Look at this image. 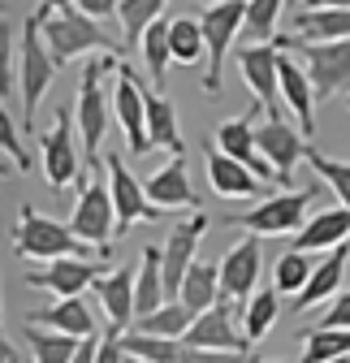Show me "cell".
Segmentation results:
<instances>
[{"label":"cell","instance_id":"f907efd6","mask_svg":"<svg viewBox=\"0 0 350 363\" xmlns=\"http://www.w3.org/2000/svg\"><path fill=\"white\" fill-rule=\"evenodd\" d=\"M303 5H307V0H290V9H303Z\"/></svg>","mask_w":350,"mask_h":363},{"label":"cell","instance_id":"5b68a950","mask_svg":"<svg viewBox=\"0 0 350 363\" xmlns=\"http://www.w3.org/2000/svg\"><path fill=\"white\" fill-rule=\"evenodd\" d=\"M242 22H247V0H212V5L199 9V26H203V43H208V74H203L208 96H221L225 61L242 35Z\"/></svg>","mask_w":350,"mask_h":363},{"label":"cell","instance_id":"7a4b0ae2","mask_svg":"<svg viewBox=\"0 0 350 363\" xmlns=\"http://www.w3.org/2000/svg\"><path fill=\"white\" fill-rule=\"evenodd\" d=\"M117 69V52H96L78 74V100H74V117H78V134H82V152L86 164L96 173V152L104 143V130L113 117V100L104 96V74Z\"/></svg>","mask_w":350,"mask_h":363},{"label":"cell","instance_id":"ba28073f","mask_svg":"<svg viewBox=\"0 0 350 363\" xmlns=\"http://www.w3.org/2000/svg\"><path fill=\"white\" fill-rule=\"evenodd\" d=\"M82 134H78V117L74 108H57L52 125L39 139V160H43V177L52 191H69L74 177L82 173Z\"/></svg>","mask_w":350,"mask_h":363},{"label":"cell","instance_id":"d6a6232c","mask_svg":"<svg viewBox=\"0 0 350 363\" xmlns=\"http://www.w3.org/2000/svg\"><path fill=\"white\" fill-rule=\"evenodd\" d=\"M191 325H195V311H191L186 303H164V307H156L152 315H139L130 329L152 333V337H173V342H182V337L191 333Z\"/></svg>","mask_w":350,"mask_h":363},{"label":"cell","instance_id":"ee69618b","mask_svg":"<svg viewBox=\"0 0 350 363\" xmlns=\"http://www.w3.org/2000/svg\"><path fill=\"white\" fill-rule=\"evenodd\" d=\"M320 325H329V329H350V290H341V294L329 303V311H324Z\"/></svg>","mask_w":350,"mask_h":363},{"label":"cell","instance_id":"e575fe53","mask_svg":"<svg viewBox=\"0 0 350 363\" xmlns=\"http://www.w3.org/2000/svg\"><path fill=\"white\" fill-rule=\"evenodd\" d=\"M286 5L290 0H247L242 39L247 43H277V22H281Z\"/></svg>","mask_w":350,"mask_h":363},{"label":"cell","instance_id":"5bb4252c","mask_svg":"<svg viewBox=\"0 0 350 363\" xmlns=\"http://www.w3.org/2000/svg\"><path fill=\"white\" fill-rule=\"evenodd\" d=\"M208 216L203 212H195V216H186V220H178L169 230V238H164V298L169 303H178V294H182V281H186V272L199 264V242H203V234H208Z\"/></svg>","mask_w":350,"mask_h":363},{"label":"cell","instance_id":"52a82bcc","mask_svg":"<svg viewBox=\"0 0 350 363\" xmlns=\"http://www.w3.org/2000/svg\"><path fill=\"white\" fill-rule=\"evenodd\" d=\"M320 195V186H303V191H281V195H264L251 212L230 216L238 230L255 234V238H281V234H298L307 225V208Z\"/></svg>","mask_w":350,"mask_h":363},{"label":"cell","instance_id":"e0dca14e","mask_svg":"<svg viewBox=\"0 0 350 363\" xmlns=\"http://www.w3.org/2000/svg\"><path fill=\"white\" fill-rule=\"evenodd\" d=\"M182 346H191V350H234V354H251L247 333H238V325H234V303L230 298H221L216 307L199 311L195 325H191V333L182 337Z\"/></svg>","mask_w":350,"mask_h":363},{"label":"cell","instance_id":"d6986e66","mask_svg":"<svg viewBox=\"0 0 350 363\" xmlns=\"http://www.w3.org/2000/svg\"><path fill=\"white\" fill-rule=\"evenodd\" d=\"M255 281H259V238L247 234L221 259V290L230 303H247L255 294Z\"/></svg>","mask_w":350,"mask_h":363},{"label":"cell","instance_id":"f35d334b","mask_svg":"<svg viewBox=\"0 0 350 363\" xmlns=\"http://www.w3.org/2000/svg\"><path fill=\"white\" fill-rule=\"evenodd\" d=\"M125 354H135V359H147V363H178L182 359V342H173V337H152V333H139V329H130L125 337Z\"/></svg>","mask_w":350,"mask_h":363},{"label":"cell","instance_id":"f1b7e54d","mask_svg":"<svg viewBox=\"0 0 350 363\" xmlns=\"http://www.w3.org/2000/svg\"><path fill=\"white\" fill-rule=\"evenodd\" d=\"M221 298H225V290H221V264H208V259H199V264L186 272V281H182V294H178V303H186V307L199 315V311L216 307Z\"/></svg>","mask_w":350,"mask_h":363},{"label":"cell","instance_id":"bcb514c9","mask_svg":"<svg viewBox=\"0 0 350 363\" xmlns=\"http://www.w3.org/2000/svg\"><path fill=\"white\" fill-rule=\"evenodd\" d=\"M100 337H104V333H100ZM100 337H82V342H78L74 363H96V354H100Z\"/></svg>","mask_w":350,"mask_h":363},{"label":"cell","instance_id":"8fae6325","mask_svg":"<svg viewBox=\"0 0 350 363\" xmlns=\"http://www.w3.org/2000/svg\"><path fill=\"white\" fill-rule=\"evenodd\" d=\"M104 182L113 191V208H117V234H130L139 220H160V208L147 199V182H139L125 169L121 152L104 156Z\"/></svg>","mask_w":350,"mask_h":363},{"label":"cell","instance_id":"44dd1931","mask_svg":"<svg viewBox=\"0 0 350 363\" xmlns=\"http://www.w3.org/2000/svg\"><path fill=\"white\" fill-rule=\"evenodd\" d=\"M346 264H350V242H341V247H333L324 259H316L312 281L294 294V311H312V307H320V303H333V298L341 294Z\"/></svg>","mask_w":350,"mask_h":363},{"label":"cell","instance_id":"74e56055","mask_svg":"<svg viewBox=\"0 0 350 363\" xmlns=\"http://www.w3.org/2000/svg\"><path fill=\"white\" fill-rule=\"evenodd\" d=\"M312 272H316V259H312V251H286L281 259H277V268H273V286L281 290V294H298L303 286L312 281Z\"/></svg>","mask_w":350,"mask_h":363},{"label":"cell","instance_id":"9c48e42d","mask_svg":"<svg viewBox=\"0 0 350 363\" xmlns=\"http://www.w3.org/2000/svg\"><path fill=\"white\" fill-rule=\"evenodd\" d=\"M69 230L86 242L96 247V255H113V238H117V208H113V191L108 182H96V173L86 177V186L74 203V216H69Z\"/></svg>","mask_w":350,"mask_h":363},{"label":"cell","instance_id":"2e32d148","mask_svg":"<svg viewBox=\"0 0 350 363\" xmlns=\"http://www.w3.org/2000/svg\"><path fill=\"white\" fill-rule=\"evenodd\" d=\"M255 134H259V152H264V160L277 169V186L290 191V186H294L298 160H307V134L294 130L286 117H269Z\"/></svg>","mask_w":350,"mask_h":363},{"label":"cell","instance_id":"7dc6e473","mask_svg":"<svg viewBox=\"0 0 350 363\" xmlns=\"http://www.w3.org/2000/svg\"><path fill=\"white\" fill-rule=\"evenodd\" d=\"M0 363H35V359H22V354H18V346L5 337V342H0Z\"/></svg>","mask_w":350,"mask_h":363},{"label":"cell","instance_id":"6da1fadb","mask_svg":"<svg viewBox=\"0 0 350 363\" xmlns=\"http://www.w3.org/2000/svg\"><path fill=\"white\" fill-rule=\"evenodd\" d=\"M43 39H48V52L52 61L65 69L69 61L78 57H91V52H121L125 43H117L91 13H82L78 5L74 9H48L43 5Z\"/></svg>","mask_w":350,"mask_h":363},{"label":"cell","instance_id":"9a60e30c","mask_svg":"<svg viewBox=\"0 0 350 363\" xmlns=\"http://www.w3.org/2000/svg\"><path fill=\"white\" fill-rule=\"evenodd\" d=\"M255 113H264V108H259V104H251L242 117H234V121H221V125H216V147H221L225 156H234V160H242L259 182H269V186H277V169L264 160V152H259V125H255Z\"/></svg>","mask_w":350,"mask_h":363},{"label":"cell","instance_id":"7402d4cb","mask_svg":"<svg viewBox=\"0 0 350 363\" xmlns=\"http://www.w3.org/2000/svg\"><path fill=\"white\" fill-rule=\"evenodd\" d=\"M135 277H139V272L130 268V264H121V268H108L104 277H100V286H96V298H100V307H104V315H108L113 329H125V325L139 320V307H135Z\"/></svg>","mask_w":350,"mask_h":363},{"label":"cell","instance_id":"30bf717a","mask_svg":"<svg viewBox=\"0 0 350 363\" xmlns=\"http://www.w3.org/2000/svg\"><path fill=\"white\" fill-rule=\"evenodd\" d=\"M113 117L125 134L130 156H147L152 139H147V86L139 82V74L125 61H117V78H113Z\"/></svg>","mask_w":350,"mask_h":363},{"label":"cell","instance_id":"b9f144b4","mask_svg":"<svg viewBox=\"0 0 350 363\" xmlns=\"http://www.w3.org/2000/svg\"><path fill=\"white\" fill-rule=\"evenodd\" d=\"M125 329H104V337H100V354H96V363H125L130 354H125Z\"/></svg>","mask_w":350,"mask_h":363},{"label":"cell","instance_id":"3957f363","mask_svg":"<svg viewBox=\"0 0 350 363\" xmlns=\"http://www.w3.org/2000/svg\"><path fill=\"white\" fill-rule=\"evenodd\" d=\"M13 255L26 259V264H52V259H65V255H91L69 225H61L57 216H43L39 208L22 203L18 212V230H13Z\"/></svg>","mask_w":350,"mask_h":363},{"label":"cell","instance_id":"1f68e13d","mask_svg":"<svg viewBox=\"0 0 350 363\" xmlns=\"http://www.w3.org/2000/svg\"><path fill=\"white\" fill-rule=\"evenodd\" d=\"M164 5H169V0H121V5H117V18H121V39H125V48H139L143 35L164 18Z\"/></svg>","mask_w":350,"mask_h":363},{"label":"cell","instance_id":"7c38bea8","mask_svg":"<svg viewBox=\"0 0 350 363\" xmlns=\"http://www.w3.org/2000/svg\"><path fill=\"white\" fill-rule=\"evenodd\" d=\"M234 57H238V69H242L251 100L269 117H281V48L277 43H247Z\"/></svg>","mask_w":350,"mask_h":363},{"label":"cell","instance_id":"277c9868","mask_svg":"<svg viewBox=\"0 0 350 363\" xmlns=\"http://www.w3.org/2000/svg\"><path fill=\"white\" fill-rule=\"evenodd\" d=\"M57 61L48 52V39H43V5L26 13L22 22V65H18V78H22V130L35 125V108L43 100V91L57 82Z\"/></svg>","mask_w":350,"mask_h":363},{"label":"cell","instance_id":"603a6c76","mask_svg":"<svg viewBox=\"0 0 350 363\" xmlns=\"http://www.w3.org/2000/svg\"><path fill=\"white\" fill-rule=\"evenodd\" d=\"M26 320H30V325H43V329H57V333H65V337H78V342H82V337H100V333H104L82 294H78V298H57L52 307L30 311Z\"/></svg>","mask_w":350,"mask_h":363},{"label":"cell","instance_id":"8d00e7d4","mask_svg":"<svg viewBox=\"0 0 350 363\" xmlns=\"http://www.w3.org/2000/svg\"><path fill=\"white\" fill-rule=\"evenodd\" d=\"M169 48H173V65H195L208 57L203 43V26L199 18H173L169 22Z\"/></svg>","mask_w":350,"mask_h":363},{"label":"cell","instance_id":"ffe728a7","mask_svg":"<svg viewBox=\"0 0 350 363\" xmlns=\"http://www.w3.org/2000/svg\"><path fill=\"white\" fill-rule=\"evenodd\" d=\"M147 199L169 212V208H182V212H199V195L191 186V173H186V156H173L164 169H156L147 177Z\"/></svg>","mask_w":350,"mask_h":363},{"label":"cell","instance_id":"cb8c5ba5","mask_svg":"<svg viewBox=\"0 0 350 363\" xmlns=\"http://www.w3.org/2000/svg\"><path fill=\"white\" fill-rule=\"evenodd\" d=\"M281 104H286V113L298 117V130L312 139L316 134V86L290 52H281Z\"/></svg>","mask_w":350,"mask_h":363},{"label":"cell","instance_id":"8992f818","mask_svg":"<svg viewBox=\"0 0 350 363\" xmlns=\"http://www.w3.org/2000/svg\"><path fill=\"white\" fill-rule=\"evenodd\" d=\"M277 48H294L303 69H307L312 86H316V100H333L350 91V39L337 43H303L294 35H277Z\"/></svg>","mask_w":350,"mask_h":363},{"label":"cell","instance_id":"836d02e7","mask_svg":"<svg viewBox=\"0 0 350 363\" xmlns=\"http://www.w3.org/2000/svg\"><path fill=\"white\" fill-rule=\"evenodd\" d=\"M350 354V329H329V325H316L303 333V359L298 363H333V359H346Z\"/></svg>","mask_w":350,"mask_h":363},{"label":"cell","instance_id":"60d3db41","mask_svg":"<svg viewBox=\"0 0 350 363\" xmlns=\"http://www.w3.org/2000/svg\"><path fill=\"white\" fill-rule=\"evenodd\" d=\"M0 143H5V160L13 164V169H22V173H30V152L22 147V134H18V121H13V113H0Z\"/></svg>","mask_w":350,"mask_h":363},{"label":"cell","instance_id":"f6af8a7d","mask_svg":"<svg viewBox=\"0 0 350 363\" xmlns=\"http://www.w3.org/2000/svg\"><path fill=\"white\" fill-rule=\"evenodd\" d=\"M117 5H121V0H78V9H82V13H91L96 22L108 18V13H117Z\"/></svg>","mask_w":350,"mask_h":363},{"label":"cell","instance_id":"816d5d0a","mask_svg":"<svg viewBox=\"0 0 350 363\" xmlns=\"http://www.w3.org/2000/svg\"><path fill=\"white\" fill-rule=\"evenodd\" d=\"M125 363H147V359H135V354H130V359H125Z\"/></svg>","mask_w":350,"mask_h":363},{"label":"cell","instance_id":"d590c367","mask_svg":"<svg viewBox=\"0 0 350 363\" xmlns=\"http://www.w3.org/2000/svg\"><path fill=\"white\" fill-rule=\"evenodd\" d=\"M143 65H147V78H152V91H164L169 82V65H173V48H169V22L160 18L147 35H143Z\"/></svg>","mask_w":350,"mask_h":363},{"label":"cell","instance_id":"c3c4849f","mask_svg":"<svg viewBox=\"0 0 350 363\" xmlns=\"http://www.w3.org/2000/svg\"><path fill=\"white\" fill-rule=\"evenodd\" d=\"M303 9H350V0H307Z\"/></svg>","mask_w":350,"mask_h":363},{"label":"cell","instance_id":"f546056e","mask_svg":"<svg viewBox=\"0 0 350 363\" xmlns=\"http://www.w3.org/2000/svg\"><path fill=\"white\" fill-rule=\"evenodd\" d=\"M277 315H281V290L269 286V290H255L247 303H242V333L247 342H264V333L277 325Z\"/></svg>","mask_w":350,"mask_h":363},{"label":"cell","instance_id":"4fadbf2b","mask_svg":"<svg viewBox=\"0 0 350 363\" xmlns=\"http://www.w3.org/2000/svg\"><path fill=\"white\" fill-rule=\"evenodd\" d=\"M104 277V268L82 259V255H65V259H52L43 268H26L22 272V286L26 290H43V294H57V298H78L82 290H96Z\"/></svg>","mask_w":350,"mask_h":363},{"label":"cell","instance_id":"db71d44e","mask_svg":"<svg viewBox=\"0 0 350 363\" xmlns=\"http://www.w3.org/2000/svg\"><path fill=\"white\" fill-rule=\"evenodd\" d=\"M333 363H350V354H346V359H333Z\"/></svg>","mask_w":350,"mask_h":363},{"label":"cell","instance_id":"4dcf8cb0","mask_svg":"<svg viewBox=\"0 0 350 363\" xmlns=\"http://www.w3.org/2000/svg\"><path fill=\"white\" fill-rule=\"evenodd\" d=\"M22 337L30 346V359L35 363H74L78 354V337H65L57 329H43V325H22Z\"/></svg>","mask_w":350,"mask_h":363},{"label":"cell","instance_id":"ab89813d","mask_svg":"<svg viewBox=\"0 0 350 363\" xmlns=\"http://www.w3.org/2000/svg\"><path fill=\"white\" fill-rule=\"evenodd\" d=\"M307 164L320 173L324 186H333V195L341 199V208H350V164L346 160H333V156H324L316 147H307Z\"/></svg>","mask_w":350,"mask_h":363},{"label":"cell","instance_id":"681fc988","mask_svg":"<svg viewBox=\"0 0 350 363\" xmlns=\"http://www.w3.org/2000/svg\"><path fill=\"white\" fill-rule=\"evenodd\" d=\"M43 5H48V9L57 13V9H74V5H78V0H43Z\"/></svg>","mask_w":350,"mask_h":363},{"label":"cell","instance_id":"d4e9b609","mask_svg":"<svg viewBox=\"0 0 350 363\" xmlns=\"http://www.w3.org/2000/svg\"><path fill=\"white\" fill-rule=\"evenodd\" d=\"M350 242V208H329L307 216V225L294 234V251H333Z\"/></svg>","mask_w":350,"mask_h":363},{"label":"cell","instance_id":"7bdbcfd3","mask_svg":"<svg viewBox=\"0 0 350 363\" xmlns=\"http://www.w3.org/2000/svg\"><path fill=\"white\" fill-rule=\"evenodd\" d=\"M178 363H251V354H234V350H182Z\"/></svg>","mask_w":350,"mask_h":363},{"label":"cell","instance_id":"ac0fdd59","mask_svg":"<svg viewBox=\"0 0 350 363\" xmlns=\"http://www.w3.org/2000/svg\"><path fill=\"white\" fill-rule=\"evenodd\" d=\"M203 160H208V182H212V195H216V199H264V186H269V182H259L242 160L225 156L216 143H208Z\"/></svg>","mask_w":350,"mask_h":363},{"label":"cell","instance_id":"4316f807","mask_svg":"<svg viewBox=\"0 0 350 363\" xmlns=\"http://www.w3.org/2000/svg\"><path fill=\"white\" fill-rule=\"evenodd\" d=\"M147 139H152V147H164L173 156H186L182 130H178V108L169 104L164 91H147Z\"/></svg>","mask_w":350,"mask_h":363},{"label":"cell","instance_id":"83f0119b","mask_svg":"<svg viewBox=\"0 0 350 363\" xmlns=\"http://www.w3.org/2000/svg\"><path fill=\"white\" fill-rule=\"evenodd\" d=\"M164 303H169L164 298V247H143L139 277H135V307L139 315H152Z\"/></svg>","mask_w":350,"mask_h":363},{"label":"cell","instance_id":"484cf974","mask_svg":"<svg viewBox=\"0 0 350 363\" xmlns=\"http://www.w3.org/2000/svg\"><path fill=\"white\" fill-rule=\"evenodd\" d=\"M290 35L303 43H337L350 39V9H294Z\"/></svg>","mask_w":350,"mask_h":363},{"label":"cell","instance_id":"f5cc1de1","mask_svg":"<svg viewBox=\"0 0 350 363\" xmlns=\"http://www.w3.org/2000/svg\"><path fill=\"white\" fill-rule=\"evenodd\" d=\"M259 363H264V359H259ZM269 363H286V359H269Z\"/></svg>","mask_w":350,"mask_h":363}]
</instances>
